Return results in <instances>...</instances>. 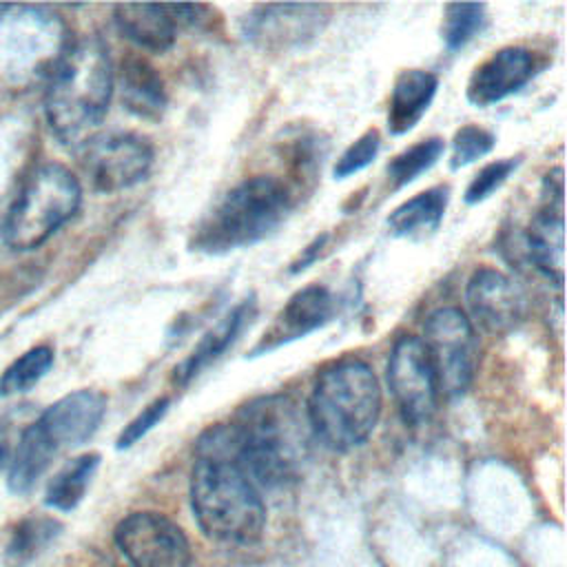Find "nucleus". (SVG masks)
I'll return each instance as SVG.
<instances>
[{
	"label": "nucleus",
	"mask_w": 567,
	"mask_h": 567,
	"mask_svg": "<svg viewBox=\"0 0 567 567\" xmlns=\"http://www.w3.org/2000/svg\"><path fill=\"white\" fill-rule=\"evenodd\" d=\"M219 430L230 456L259 489L290 485L303 474L312 432L292 399L259 396Z\"/></svg>",
	"instance_id": "obj_1"
},
{
	"label": "nucleus",
	"mask_w": 567,
	"mask_h": 567,
	"mask_svg": "<svg viewBox=\"0 0 567 567\" xmlns=\"http://www.w3.org/2000/svg\"><path fill=\"white\" fill-rule=\"evenodd\" d=\"M188 494L193 516L208 538L248 545L261 536L266 527L261 489L230 456L219 425L197 441Z\"/></svg>",
	"instance_id": "obj_2"
},
{
	"label": "nucleus",
	"mask_w": 567,
	"mask_h": 567,
	"mask_svg": "<svg viewBox=\"0 0 567 567\" xmlns=\"http://www.w3.org/2000/svg\"><path fill=\"white\" fill-rule=\"evenodd\" d=\"M113 84V64L97 38L62 49L44 91V113L55 137L64 144L89 140L109 111Z\"/></svg>",
	"instance_id": "obj_3"
},
{
	"label": "nucleus",
	"mask_w": 567,
	"mask_h": 567,
	"mask_svg": "<svg viewBox=\"0 0 567 567\" xmlns=\"http://www.w3.org/2000/svg\"><path fill=\"white\" fill-rule=\"evenodd\" d=\"M381 416V385L361 359H339L326 365L310 390L306 419L323 447L350 452L363 445Z\"/></svg>",
	"instance_id": "obj_4"
},
{
	"label": "nucleus",
	"mask_w": 567,
	"mask_h": 567,
	"mask_svg": "<svg viewBox=\"0 0 567 567\" xmlns=\"http://www.w3.org/2000/svg\"><path fill=\"white\" fill-rule=\"evenodd\" d=\"M292 195L272 175H255L233 186L193 233V250L224 255L268 237L290 213Z\"/></svg>",
	"instance_id": "obj_5"
},
{
	"label": "nucleus",
	"mask_w": 567,
	"mask_h": 567,
	"mask_svg": "<svg viewBox=\"0 0 567 567\" xmlns=\"http://www.w3.org/2000/svg\"><path fill=\"white\" fill-rule=\"evenodd\" d=\"M80 204L82 186L78 177L62 164H42L9 206L2 239L11 250H35L78 213Z\"/></svg>",
	"instance_id": "obj_6"
},
{
	"label": "nucleus",
	"mask_w": 567,
	"mask_h": 567,
	"mask_svg": "<svg viewBox=\"0 0 567 567\" xmlns=\"http://www.w3.org/2000/svg\"><path fill=\"white\" fill-rule=\"evenodd\" d=\"M421 341L436 377L439 396H461L472 385L478 365V341L470 317L454 306L439 308L427 315Z\"/></svg>",
	"instance_id": "obj_7"
},
{
	"label": "nucleus",
	"mask_w": 567,
	"mask_h": 567,
	"mask_svg": "<svg viewBox=\"0 0 567 567\" xmlns=\"http://www.w3.org/2000/svg\"><path fill=\"white\" fill-rule=\"evenodd\" d=\"M80 166L95 190L117 193L146 179L153 146L135 133H97L80 144Z\"/></svg>",
	"instance_id": "obj_8"
},
{
	"label": "nucleus",
	"mask_w": 567,
	"mask_h": 567,
	"mask_svg": "<svg viewBox=\"0 0 567 567\" xmlns=\"http://www.w3.org/2000/svg\"><path fill=\"white\" fill-rule=\"evenodd\" d=\"M115 545L131 567H190L193 554L177 523L157 512H133L115 527Z\"/></svg>",
	"instance_id": "obj_9"
},
{
	"label": "nucleus",
	"mask_w": 567,
	"mask_h": 567,
	"mask_svg": "<svg viewBox=\"0 0 567 567\" xmlns=\"http://www.w3.org/2000/svg\"><path fill=\"white\" fill-rule=\"evenodd\" d=\"M388 385L405 423L423 425L439 405V388L423 341L403 334L388 359Z\"/></svg>",
	"instance_id": "obj_10"
},
{
	"label": "nucleus",
	"mask_w": 567,
	"mask_h": 567,
	"mask_svg": "<svg viewBox=\"0 0 567 567\" xmlns=\"http://www.w3.org/2000/svg\"><path fill=\"white\" fill-rule=\"evenodd\" d=\"M328 11L326 4H259L244 18L241 33L264 51H286L317 38Z\"/></svg>",
	"instance_id": "obj_11"
},
{
	"label": "nucleus",
	"mask_w": 567,
	"mask_h": 567,
	"mask_svg": "<svg viewBox=\"0 0 567 567\" xmlns=\"http://www.w3.org/2000/svg\"><path fill=\"white\" fill-rule=\"evenodd\" d=\"M106 412V396L97 390H73L53 401L35 425L55 452L86 443L100 427Z\"/></svg>",
	"instance_id": "obj_12"
},
{
	"label": "nucleus",
	"mask_w": 567,
	"mask_h": 567,
	"mask_svg": "<svg viewBox=\"0 0 567 567\" xmlns=\"http://www.w3.org/2000/svg\"><path fill=\"white\" fill-rule=\"evenodd\" d=\"M465 301L472 319L492 334L509 332L523 319L520 290L496 268L483 266L472 272L465 288Z\"/></svg>",
	"instance_id": "obj_13"
},
{
	"label": "nucleus",
	"mask_w": 567,
	"mask_h": 567,
	"mask_svg": "<svg viewBox=\"0 0 567 567\" xmlns=\"http://www.w3.org/2000/svg\"><path fill=\"white\" fill-rule=\"evenodd\" d=\"M545 204L532 217L527 228V252L534 266L551 279L556 286L563 284V171L554 168L545 175Z\"/></svg>",
	"instance_id": "obj_14"
},
{
	"label": "nucleus",
	"mask_w": 567,
	"mask_h": 567,
	"mask_svg": "<svg viewBox=\"0 0 567 567\" xmlns=\"http://www.w3.org/2000/svg\"><path fill=\"white\" fill-rule=\"evenodd\" d=\"M334 315V297L326 286L310 284L297 290L279 310L275 321L264 330L261 339L252 348V354H266L284 343L303 339L317 328L326 326Z\"/></svg>",
	"instance_id": "obj_15"
},
{
	"label": "nucleus",
	"mask_w": 567,
	"mask_h": 567,
	"mask_svg": "<svg viewBox=\"0 0 567 567\" xmlns=\"http://www.w3.org/2000/svg\"><path fill=\"white\" fill-rule=\"evenodd\" d=\"M536 73L534 53L525 47H503L483 60L467 82L474 106H492L520 91Z\"/></svg>",
	"instance_id": "obj_16"
},
{
	"label": "nucleus",
	"mask_w": 567,
	"mask_h": 567,
	"mask_svg": "<svg viewBox=\"0 0 567 567\" xmlns=\"http://www.w3.org/2000/svg\"><path fill=\"white\" fill-rule=\"evenodd\" d=\"M255 299H244L237 303L215 328H210L202 341L190 350V354L175 368L173 372V383L175 385H186L190 383L202 370H206L210 363H215L241 334L246 323L255 317Z\"/></svg>",
	"instance_id": "obj_17"
},
{
	"label": "nucleus",
	"mask_w": 567,
	"mask_h": 567,
	"mask_svg": "<svg viewBox=\"0 0 567 567\" xmlns=\"http://www.w3.org/2000/svg\"><path fill=\"white\" fill-rule=\"evenodd\" d=\"M439 89V78L425 69H405L396 75L390 106H388V128L392 135H403L412 131L425 111L430 109Z\"/></svg>",
	"instance_id": "obj_18"
},
{
	"label": "nucleus",
	"mask_w": 567,
	"mask_h": 567,
	"mask_svg": "<svg viewBox=\"0 0 567 567\" xmlns=\"http://www.w3.org/2000/svg\"><path fill=\"white\" fill-rule=\"evenodd\" d=\"M122 104L142 120H159L166 111V86L159 71L140 55H128L120 66Z\"/></svg>",
	"instance_id": "obj_19"
},
{
	"label": "nucleus",
	"mask_w": 567,
	"mask_h": 567,
	"mask_svg": "<svg viewBox=\"0 0 567 567\" xmlns=\"http://www.w3.org/2000/svg\"><path fill=\"white\" fill-rule=\"evenodd\" d=\"M117 31L146 51H168L177 35V24L166 4H117L113 11Z\"/></svg>",
	"instance_id": "obj_20"
},
{
	"label": "nucleus",
	"mask_w": 567,
	"mask_h": 567,
	"mask_svg": "<svg viewBox=\"0 0 567 567\" xmlns=\"http://www.w3.org/2000/svg\"><path fill=\"white\" fill-rule=\"evenodd\" d=\"M450 202L447 186H432L401 206H396L388 217V228L394 237H410L421 239L439 230L445 208Z\"/></svg>",
	"instance_id": "obj_21"
},
{
	"label": "nucleus",
	"mask_w": 567,
	"mask_h": 567,
	"mask_svg": "<svg viewBox=\"0 0 567 567\" xmlns=\"http://www.w3.org/2000/svg\"><path fill=\"white\" fill-rule=\"evenodd\" d=\"M58 452L53 445L44 439L35 421L27 425L18 439V445L9 458V476H7V487L13 494H24L29 492L38 478L44 474V470L51 465L53 456Z\"/></svg>",
	"instance_id": "obj_22"
},
{
	"label": "nucleus",
	"mask_w": 567,
	"mask_h": 567,
	"mask_svg": "<svg viewBox=\"0 0 567 567\" xmlns=\"http://www.w3.org/2000/svg\"><path fill=\"white\" fill-rule=\"evenodd\" d=\"M100 467V454L86 452L66 461L49 481L44 503L58 512H71L84 498L95 472Z\"/></svg>",
	"instance_id": "obj_23"
},
{
	"label": "nucleus",
	"mask_w": 567,
	"mask_h": 567,
	"mask_svg": "<svg viewBox=\"0 0 567 567\" xmlns=\"http://www.w3.org/2000/svg\"><path fill=\"white\" fill-rule=\"evenodd\" d=\"M62 532V523L51 516H29L20 520L7 543L4 563L7 567H27L40 556Z\"/></svg>",
	"instance_id": "obj_24"
},
{
	"label": "nucleus",
	"mask_w": 567,
	"mask_h": 567,
	"mask_svg": "<svg viewBox=\"0 0 567 567\" xmlns=\"http://www.w3.org/2000/svg\"><path fill=\"white\" fill-rule=\"evenodd\" d=\"M53 365L51 346H33L0 374V396L29 392Z\"/></svg>",
	"instance_id": "obj_25"
},
{
	"label": "nucleus",
	"mask_w": 567,
	"mask_h": 567,
	"mask_svg": "<svg viewBox=\"0 0 567 567\" xmlns=\"http://www.w3.org/2000/svg\"><path fill=\"white\" fill-rule=\"evenodd\" d=\"M443 148H445V144L441 137H427V140L412 144L410 148H405L403 153H399L390 159L388 179L392 182L394 188H401V186L414 182L419 175H423L439 162V157L443 155Z\"/></svg>",
	"instance_id": "obj_26"
},
{
	"label": "nucleus",
	"mask_w": 567,
	"mask_h": 567,
	"mask_svg": "<svg viewBox=\"0 0 567 567\" xmlns=\"http://www.w3.org/2000/svg\"><path fill=\"white\" fill-rule=\"evenodd\" d=\"M485 4L481 2H456L445 7L443 40L450 51L463 49L483 27Z\"/></svg>",
	"instance_id": "obj_27"
},
{
	"label": "nucleus",
	"mask_w": 567,
	"mask_h": 567,
	"mask_svg": "<svg viewBox=\"0 0 567 567\" xmlns=\"http://www.w3.org/2000/svg\"><path fill=\"white\" fill-rule=\"evenodd\" d=\"M494 144H496L494 133H489L487 128L476 126V124H465L452 137L450 166L463 168V166L476 162L478 157L487 155L494 148Z\"/></svg>",
	"instance_id": "obj_28"
},
{
	"label": "nucleus",
	"mask_w": 567,
	"mask_h": 567,
	"mask_svg": "<svg viewBox=\"0 0 567 567\" xmlns=\"http://www.w3.org/2000/svg\"><path fill=\"white\" fill-rule=\"evenodd\" d=\"M381 148V137L377 128H368L363 135H359L337 159L332 173L337 179H346L365 166H370Z\"/></svg>",
	"instance_id": "obj_29"
},
{
	"label": "nucleus",
	"mask_w": 567,
	"mask_h": 567,
	"mask_svg": "<svg viewBox=\"0 0 567 567\" xmlns=\"http://www.w3.org/2000/svg\"><path fill=\"white\" fill-rule=\"evenodd\" d=\"M518 166V157H505V159H496L485 164L474 179L470 182V186L465 188V202L467 204H478L483 199H487L494 190H498L507 177L516 171Z\"/></svg>",
	"instance_id": "obj_30"
},
{
	"label": "nucleus",
	"mask_w": 567,
	"mask_h": 567,
	"mask_svg": "<svg viewBox=\"0 0 567 567\" xmlns=\"http://www.w3.org/2000/svg\"><path fill=\"white\" fill-rule=\"evenodd\" d=\"M171 408V399L168 396H157L153 399L135 419H131L124 430L120 432L117 441H115V447L117 450H126L131 445H135L140 439H144L168 412Z\"/></svg>",
	"instance_id": "obj_31"
},
{
	"label": "nucleus",
	"mask_w": 567,
	"mask_h": 567,
	"mask_svg": "<svg viewBox=\"0 0 567 567\" xmlns=\"http://www.w3.org/2000/svg\"><path fill=\"white\" fill-rule=\"evenodd\" d=\"M323 241H326V235H321V237H317L308 248H306V255L303 257H299V261H295L292 264V272H299V270H303L312 259H315V255H317V250L323 246Z\"/></svg>",
	"instance_id": "obj_32"
}]
</instances>
